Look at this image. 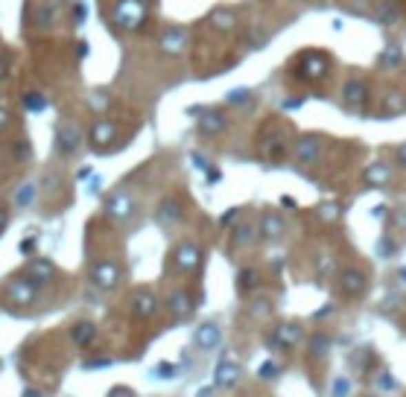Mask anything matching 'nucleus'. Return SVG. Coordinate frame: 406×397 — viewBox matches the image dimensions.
Returning <instances> with one entry per match:
<instances>
[{"label":"nucleus","mask_w":406,"mask_h":397,"mask_svg":"<svg viewBox=\"0 0 406 397\" xmlns=\"http://www.w3.org/2000/svg\"><path fill=\"white\" fill-rule=\"evenodd\" d=\"M330 56L322 53V50H307L298 59L292 61V77L301 82H322L330 73Z\"/></svg>","instance_id":"nucleus-1"},{"label":"nucleus","mask_w":406,"mask_h":397,"mask_svg":"<svg viewBox=\"0 0 406 397\" xmlns=\"http://www.w3.org/2000/svg\"><path fill=\"white\" fill-rule=\"evenodd\" d=\"M342 105H345L348 111H363L365 103H368V82L360 79V77H351L345 85H342Z\"/></svg>","instance_id":"nucleus-2"},{"label":"nucleus","mask_w":406,"mask_h":397,"mask_svg":"<svg viewBox=\"0 0 406 397\" xmlns=\"http://www.w3.org/2000/svg\"><path fill=\"white\" fill-rule=\"evenodd\" d=\"M336 287H339V292L345 295V298H360V295H365V289H368V275H365V272H360V269L348 266V269L339 272Z\"/></svg>","instance_id":"nucleus-3"},{"label":"nucleus","mask_w":406,"mask_h":397,"mask_svg":"<svg viewBox=\"0 0 406 397\" xmlns=\"http://www.w3.org/2000/svg\"><path fill=\"white\" fill-rule=\"evenodd\" d=\"M199 260H202V248L196 243H181L173 252V266L179 272H193L196 266H199Z\"/></svg>","instance_id":"nucleus-4"},{"label":"nucleus","mask_w":406,"mask_h":397,"mask_svg":"<svg viewBox=\"0 0 406 397\" xmlns=\"http://www.w3.org/2000/svg\"><path fill=\"white\" fill-rule=\"evenodd\" d=\"M79 141H82V132H79V126H73V123H61L56 129V152L70 155L73 149H79Z\"/></svg>","instance_id":"nucleus-5"},{"label":"nucleus","mask_w":406,"mask_h":397,"mask_svg":"<svg viewBox=\"0 0 406 397\" xmlns=\"http://www.w3.org/2000/svg\"><path fill=\"white\" fill-rule=\"evenodd\" d=\"M91 281L103 289H114L117 281H120V269L112 263V260H100V263L91 269Z\"/></svg>","instance_id":"nucleus-6"},{"label":"nucleus","mask_w":406,"mask_h":397,"mask_svg":"<svg viewBox=\"0 0 406 397\" xmlns=\"http://www.w3.org/2000/svg\"><path fill=\"white\" fill-rule=\"evenodd\" d=\"M132 313L138 318H152L158 313V298L150 289H138L132 295Z\"/></svg>","instance_id":"nucleus-7"},{"label":"nucleus","mask_w":406,"mask_h":397,"mask_svg":"<svg viewBox=\"0 0 406 397\" xmlns=\"http://www.w3.org/2000/svg\"><path fill=\"white\" fill-rule=\"evenodd\" d=\"M292 155L298 158L301 164H316L318 155H322V141H318V138H301V141H295Z\"/></svg>","instance_id":"nucleus-8"},{"label":"nucleus","mask_w":406,"mask_h":397,"mask_svg":"<svg viewBox=\"0 0 406 397\" xmlns=\"http://www.w3.org/2000/svg\"><path fill=\"white\" fill-rule=\"evenodd\" d=\"M406 114V91H389L380 99V117H398Z\"/></svg>","instance_id":"nucleus-9"},{"label":"nucleus","mask_w":406,"mask_h":397,"mask_svg":"<svg viewBox=\"0 0 406 397\" xmlns=\"http://www.w3.org/2000/svg\"><path fill=\"white\" fill-rule=\"evenodd\" d=\"M363 181L368 184V187H383V184L392 181V167L383 164V161H374V164H368L363 170Z\"/></svg>","instance_id":"nucleus-10"},{"label":"nucleus","mask_w":406,"mask_h":397,"mask_svg":"<svg viewBox=\"0 0 406 397\" xmlns=\"http://www.w3.org/2000/svg\"><path fill=\"white\" fill-rule=\"evenodd\" d=\"M196 126H199L202 134H219V132H225L228 120L219 114V111H199V117H196Z\"/></svg>","instance_id":"nucleus-11"},{"label":"nucleus","mask_w":406,"mask_h":397,"mask_svg":"<svg viewBox=\"0 0 406 397\" xmlns=\"http://www.w3.org/2000/svg\"><path fill=\"white\" fill-rule=\"evenodd\" d=\"M284 219H281V214H275V210H266V214L261 216V237L266 240H281L284 237Z\"/></svg>","instance_id":"nucleus-12"},{"label":"nucleus","mask_w":406,"mask_h":397,"mask_svg":"<svg viewBox=\"0 0 406 397\" xmlns=\"http://www.w3.org/2000/svg\"><path fill=\"white\" fill-rule=\"evenodd\" d=\"M219 342H223V330L211 325V321L196 330V347H199V351H214V347H219Z\"/></svg>","instance_id":"nucleus-13"},{"label":"nucleus","mask_w":406,"mask_h":397,"mask_svg":"<svg viewBox=\"0 0 406 397\" xmlns=\"http://www.w3.org/2000/svg\"><path fill=\"white\" fill-rule=\"evenodd\" d=\"M117 138V126H114V120H97L94 126H91V143L97 149H103L105 143H112Z\"/></svg>","instance_id":"nucleus-14"},{"label":"nucleus","mask_w":406,"mask_h":397,"mask_svg":"<svg viewBox=\"0 0 406 397\" xmlns=\"http://www.w3.org/2000/svg\"><path fill=\"white\" fill-rule=\"evenodd\" d=\"M53 278H56V266L50 263V260L39 257V260H32L30 263V281L32 283H50Z\"/></svg>","instance_id":"nucleus-15"},{"label":"nucleus","mask_w":406,"mask_h":397,"mask_svg":"<svg viewBox=\"0 0 406 397\" xmlns=\"http://www.w3.org/2000/svg\"><path fill=\"white\" fill-rule=\"evenodd\" d=\"M105 214L114 216V219H129L132 216V198L126 193L112 196V198H108V205H105Z\"/></svg>","instance_id":"nucleus-16"},{"label":"nucleus","mask_w":406,"mask_h":397,"mask_svg":"<svg viewBox=\"0 0 406 397\" xmlns=\"http://www.w3.org/2000/svg\"><path fill=\"white\" fill-rule=\"evenodd\" d=\"M161 47H164V53H181L187 47V30H181V27L167 30L161 39Z\"/></svg>","instance_id":"nucleus-17"},{"label":"nucleus","mask_w":406,"mask_h":397,"mask_svg":"<svg viewBox=\"0 0 406 397\" xmlns=\"http://www.w3.org/2000/svg\"><path fill=\"white\" fill-rule=\"evenodd\" d=\"M9 298H12L15 304H32V301H35L32 281H12V283H9Z\"/></svg>","instance_id":"nucleus-18"},{"label":"nucleus","mask_w":406,"mask_h":397,"mask_svg":"<svg viewBox=\"0 0 406 397\" xmlns=\"http://www.w3.org/2000/svg\"><path fill=\"white\" fill-rule=\"evenodd\" d=\"M167 307H170V313H173L176 318H184L193 309V298L187 295V292H170V298H167Z\"/></svg>","instance_id":"nucleus-19"},{"label":"nucleus","mask_w":406,"mask_h":397,"mask_svg":"<svg viewBox=\"0 0 406 397\" xmlns=\"http://www.w3.org/2000/svg\"><path fill=\"white\" fill-rule=\"evenodd\" d=\"M298 339H301V327H298V325H281V327L275 330V336H272V342L281 345V347L298 345Z\"/></svg>","instance_id":"nucleus-20"},{"label":"nucleus","mask_w":406,"mask_h":397,"mask_svg":"<svg viewBox=\"0 0 406 397\" xmlns=\"http://www.w3.org/2000/svg\"><path fill=\"white\" fill-rule=\"evenodd\" d=\"M377 18L383 23H398L400 18V0H377Z\"/></svg>","instance_id":"nucleus-21"},{"label":"nucleus","mask_w":406,"mask_h":397,"mask_svg":"<svg viewBox=\"0 0 406 397\" xmlns=\"http://www.w3.org/2000/svg\"><path fill=\"white\" fill-rule=\"evenodd\" d=\"M237 377H240V368L234 365V363H228V359L216 365V377H214V380H216V386H219V389L234 386V383H237Z\"/></svg>","instance_id":"nucleus-22"},{"label":"nucleus","mask_w":406,"mask_h":397,"mask_svg":"<svg viewBox=\"0 0 406 397\" xmlns=\"http://www.w3.org/2000/svg\"><path fill=\"white\" fill-rule=\"evenodd\" d=\"M73 342H77L79 347H85V345H91L94 342V336H97V327L91 325V321H79V325H73Z\"/></svg>","instance_id":"nucleus-23"},{"label":"nucleus","mask_w":406,"mask_h":397,"mask_svg":"<svg viewBox=\"0 0 406 397\" xmlns=\"http://www.w3.org/2000/svg\"><path fill=\"white\" fill-rule=\"evenodd\" d=\"M263 152H266V158H272V161L284 158V155L290 152V141H284V138H272L269 143H263Z\"/></svg>","instance_id":"nucleus-24"},{"label":"nucleus","mask_w":406,"mask_h":397,"mask_svg":"<svg viewBox=\"0 0 406 397\" xmlns=\"http://www.w3.org/2000/svg\"><path fill=\"white\" fill-rule=\"evenodd\" d=\"M214 27L216 30H223V32H231L234 30V23H237V15H234L231 9H223V12H214Z\"/></svg>","instance_id":"nucleus-25"},{"label":"nucleus","mask_w":406,"mask_h":397,"mask_svg":"<svg viewBox=\"0 0 406 397\" xmlns=\"http://www.w3.org/2000/svg\"><path fill=\"white\" fill-rule=\"evenodd\" d=\"M261 287V275H257L254 269H243L240 272V292H252Z\"/></svg>","instance_id":"nucleus-26"},{"label":"nucleus","mask_w":406,"mask_h":397,"mask_svg":"<svg viewBox=\"0 0 406 397\" xmlns=\"http://www.w3.org/2000/svg\"><path fill=\"white\" fill-rule=\"evenodd\" d=\"M316 216L325 219V222H336L339 219V207L336 205H318L316 207Z\"/></svg>","instance_id":"nucleus-27"},{"label":"nucleus","mask_w":406,"mask_h":397,"mask_svg":"<svg viewBox=\"0 0 406 397\" xmlns=\"http://www.w3.org/2000/svg\"><path fill=\"white\" fill-rule=\"evenodd\" d=\"M234 243H237V245H249L252 243V225L237 228V237H234Z\"/></svg>","instance_id":"nucleus-28"},{"label":"nucleus","mask_w":406,"mask_h":397,"mask_svg":"<svg viewBox=\"0 0 406 397\" xmlns=\"http://www.w3.org/2000/svg\"><path fill=\"white\" fill-rule=\"evenodd\" d=\"M261 377H278V365H272V363L261 365Z\"/></svg>","instance_id":"nucleus-29"},{"label":"nucleus","mask_w":406,"mask_h":397,"mask_svg":"<svg viewBox=\"0 0 406 397\" xmlns=\"http://www.w3.org/2000/svg\"><path fill=\"white\" fill-rule=\"evenodd\" d=\"M9 77V59L6 56H0V82H3Z\"/></svg>","instance_id":"nucleus-30"},{"label":"nucleus","mask_w":406,"mask_h":397,"mask_svg":"<svg viewBox=\"0 0 406 397\" xmlns=\"http://www.w3.org/2000/svg\"><path fill=\"white\" fill-rule=\"evenodd\" d=\"M27 108H44V99L41 96H27Z\"/></svg>","instance_id":"nucleus-31"},{"label":"nucleus","mask_w":406,"mask_h":397,"mask_svg":"<svg viewBox=\"0 0 406 397\" xmlns=\"http://www.w3.org/2000/svg\"><path fill=\"white\" fill-rule=\"evenodd\" d=\"M108 397H134L129 389H112V394H108Z\"/></svg>","instance_id":"nucleus-32"},{"label":"nucleus","mask_w":406,"mask_h":397,"mask_svg":"<svg viewBox=\"0 0 406 397\" xmlns=\"http://www.w3.org/2000/svg\"><path fill=\"white\" fill-rule=\"evenodd\" d=\"M398 164H400V167H406V143H403V146H398Z\"/></svg>","instance_id":"nucleus-33"},{"label":"nucleus","mask_w":406,"mask_h":397,"mask_svg":"<svg viewBox=\"0 0 406 397\" xmlns=\"http://www.w3.org/2000/svg\"><path fill=\"white\" fill-rule=\"evenodd\" d=\"M9 126V114H6V111L3 108H0V132H3Z\"/></svg>","instance_id":"nucleus-34"},{"label":"nucleus","mask_w":406,"mask_h":397,"mask_svg":"<svg viewBox=\"0 0 406 397\" xmlns=\"http://www.w3.org/2000/svg\"><path fill=\"white\" fill-rule=\"evenodd\" d=\"M23 397H41V391H39V389H30V391L23 394Z\"/></svg>","instance_id":"nucleus-35"},{"label":"nucleus","mask_w":406,"mask_h":397,"mask_svg":"<svg viewBox=\"0 0 406 397\" xmlns=\"http://www.w3.org/2000/svg\"><path fill=\"white\" fill-rule=\"evenodd\" d=\"M3 222H6V214H3V207H0V228H3Z\"/></svg>","instance_id":"nucleus-36"},{"label":"nucleus","mask_w":406,"mask_h":397,"mask_svg":"<svg viewBox=\"0 0 406 397\" xmlns=\"http://www.w3.org/2000/svg\"><path fill=\"white\" fill-rule=\"evenodd\" d=\"M398 278H400V287H406V272H400V275H398Z\"/></svg>","instance_id":"nucleus-37"},{"label":"nucleus","mask_w":406,"mask_h":397,"mask_svg":"<svg viewBox=\"0 0 406 397\" xmlns=\"http://www.w3.org/2000/svg\"><path fill=\"white\" fill-rule=\"evenodd\" d=\"M199 397H211V391H202V394H199Z\"/></svg>","instance_id":"nucleus-38"}]
</instances>
